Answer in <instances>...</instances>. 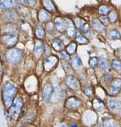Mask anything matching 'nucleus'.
<instances>
[{
  "label": "nucleus",
  "instance_id": "nucleus-1",
  "mask_svg": "<svg viewBox=\"0 0 121 127\" xmlns=\"http://www.w3.org/2000/svg\"><path fill=\"white\" fill-rule=\"evenodd\" d=\"M16 92H17L16 88L12 83H7L4 86L2 93H3L4 103L6 107H10L12 105Z\"/></svg>",
  "mask_w": 121,
  "mask_h": 127
},
{
  "label": "nucleus",
  "instance_id": "nucleus-2",
  "mask_svg": "<svg viewBox=\"0 0 121 127\" xmlns=\"http://www.w3.org/2000/svg\"><path fill=\"white\" fill-rule=\"evenodd\" d=\"M6 60L11 64L14 65L19 63L22 58V52L17 48H12L6 53Z\"/></svg>",
  "mask_w": 121,
  "mask_h": 127
},
{
  "label": "nucleus",
  "instance_id": "nucleus-3",
  "mask_svg": "<svg viewBox=\"0 0 121 127\" xmlns=\"http://www.w3.org/2000/svg\"><path fill=\"white\" fill-rule=\"evenodd\" d=\"M22 106H23V102L22 99L20 97H17L12 103V107L11 109V115H12V117L16 119L18 117L22 110Z\"/></svg>",
  "mask_w": 121,
  "mask_h": 127
},
{
  "label": "nucleus",
  "instance_id": "nucleus-4",
  "mask_svg": "<svg viewBox=\"0 0 121 127\" xmlns=\"http://www.w3.org/2000/svg\"><path fill=\"white\" fill-rule=\"evenodd\" d=\"M121 89V79L115 78L112 81L108 89V93L111 95H116L119 93Z\"/></svg>",
  "mask_w": 121,
  "mask_h": 127
},
{
  "label": "nucleus",
  "instance_id": "nucleus-5",
  "mask_svg": "<svg viewBox=\"0 0 121 127\" xmlns=\"http://www.w3.org/2000/svg\"><path fill=\"white\" fill-rule=\"evenodd\" d=\"M17 40L18 38H17V35H15L14 33H8L2 37L1 41L5 45L11 47H13L16 45L17 42Z\"/></svg>",
  "mask_w": 121,
  "mask_h": 127
},
{
  "label": "nucleus",
  "instance_id": "nucleus-6",
  "mask_svg": "<svg viewBox=\"0 0 121 127\" xmlns=\"http://www.w3.org/2000/svg\"><path fill=\"white\" fill-rule=\"evenodd\" d=\"M107 105L110 110L114 113H120L121 112V102L117 99L109 98L107 100Z\"/></svg>",
  "mask_w": 121,
  "mask_h": 127
},
{
  "label": "nucleus",
  "instance_id": "nucleus-7",
  "mask_svg": "<svg viewBox=\"0 0 121 127\" xmlns=\"http://www.w3.org/2000/svg\"><path fill=\"white\" fill-rule=\"evenodd\" d=\"M65 83L71 89L78 91L80 89V83L75 77L69 76L65 79Z\"/></svg>",
  "mask_w": 121,
  "mask_h": 127
},
{
  "label": "nucleus",
  "instance_id": "nucleus-8",
  "mask_svg": "<svg viewBox=\"0 0 121 127\" xmlns=\"http://www.w3.org/2000/svg\"><path fill=\"white\" fill-rule=\"evenodd\" d=\"M58 59L56 56H51L47 58L44 63V68L46 71L49 72L57 65Z\"/></svg>",
  "mask_w": 121,
  "mask_h": 127
},
{
  "label": "nucleus",
  "instance_id": "nucleus-9",
  "mask_svg": "<svg viewBox=\"0 0 121 127\" xmlns=\"http://www.w3.org/2000/svg\"><path fill=\"white\" fill-rule=\"evenodd\" d=\"M54 22H55L58 31H59L60 32L65 33L68 26V24L66 19H64L60 18V17H57V18H56Z\"/></svg>",
  "mask_w": 121,
  "mask_h": 127
},
{
  "label": "nucleus",
  "instance_id": "nucleus-10",
  "mask_svg": "<svg viewBox=\"0 0 121 127\" xmlns=\"http://www.w3.org/2000/svg\"><path fill=\"white\" fill-rule=\"evenodd\" d=\"M53 93V87L51 84H46L43 89V99L45 102L50 100Z\"/></svg>",
  "mask_w": 121,
  "mask_h": 127
},
{
  "label": "nucleus",
  "instance_id": "nucleus-11",
  "mask_svg": "<svg viewBox=\"0 0 121 127\" xmlns=\"http://www.w3.org/2000/svg\"><path fill=\"white\" fill-rule=\"evenodd\" d=\"M66 96L65 91L62 88L57 87L53 94V99L56 101H60L65 99Z\"/></svg>",
  "mask_w": 121,
  "mask_h": 127
},
{
  "label": "nucleus",
  "instance_id": "nucleus-12",
  "mask_svg": "<svg viewBox=\"0 0 121 127\" xmlns=\"http://www.w3.org/2000/svg\"><path fill=\"white\" fill-rule=\"evenodd\" d=\"M66 21L67 22L68 26L66 31H65V33H66L70 38H74L76 35V30H75V26H74L71 20L69 19H66Z\"/></svg>",
  "mask_w": 121,
  "mask_h": 127
},
{
  "label": "nucleus",
  "instance_id": "nucleus-13",
  "mask_svg": "<svg viewBox=\"0 0 121 127\" xmlns=\"http://www.w3.org/2000/svg\"><path fill=\"white\" fill-rule=\"evenodd\" d=\"M80 105V100L76 97H72L69 98L67 100L66 105L69 109H76L78 108Z\"/></svg>",
  "mask_w": 121,
  "mask_h": 127
},
{
  "label": "nucleus",
  "instance_id": "nucleus-14",
  "mask_svg": "<svg viewBox=\"0 0 121 127\" xmlns=\"http://www.w3.org/2000/svg\"><path fill=\"white\" fill-rule=\"evenodd\" d=\"M43 52H44V47H43V43H42V42H40V41L37 40V42H36L34 50V53L36 57L40 58V57L41 56V55L43 53Z\"/></svg>",
  "mask_w": 121,
  "mask_h": 127
},
{
  "label": "nucleus",
  "instance_id": "nucleus-15",
  "mask_svg": "<svg viewBox=\"0 0 121 127\" xmlns=\"http://www.w3.org/2000/svg\"><path fill=\"white\" fill-rule=\"evenodd\" d=\"M51 14L46 10H41L39 12L38 18L41 22H46L51 19Z\"/></svg>",
  "mask_w": 121,
  "mask_h": 127
},
{
  "label": "nucleus",
  "instance_id": "nucleus-16",
  "mask_svg": "<svg viewBox=\"0 0 121 127\" xmlns=\"http://www.w3.org/2000/svg\"><path fill=\"white\" fill-rule=\"evenodd\" d=\"M71 63L73 68H74L76 70H79V69H81L83 66L81 60H80L79 57H77V56H75V57H74L72 58Z\"/></svg>",
  "mask_w": 121,
  "mask_h": 127
},
{
  "label": "nucleus",
  "instance_id": "nucleus-17",
  "mask_svg": "<svg viewBox=\"0 0 121 127\" xmlns=\"http://www.w3.org/2000/svg\"><path fill=\"white\" fill-rule=\"evenodd\" d=\"M16 4V0H1V9H10Z\"/></svg>",
  "mask_w": 121,
  "mask_h": 127
},
{
  "label": "nucleus",
  "instance_id": "nucleus-18",
  "mask_svg": "<svg viewBox=\"0 0 121 127\" xmlns=\"http://www.w3.org/2000/svg\"><path fill=\"white\" fill-rule=\"evenodd\" d=\"M43 4L47 11L51 12H55V7L51 0H43Z\"/></svg>",
  "mask_w": 121,
  "mask_h": 127
},
{
  "label": "nucleus",
  "instance_id": "nucleus-19",
  "mask_svg": "<svg viewBox=\"0 0 121 127\" xmlns=\"http://www.w3.org/2000/svg\"><path fill=\"white\" fill-rule=\"evenodd\" d=\"M91 23H92L93 27L96 31H99V32H102V31H106L104 26H102V24H101V22H100L98 20H93Z\"/></svg>",
  "mask_w": 121,
  "mask_h": 127
},
{
  "label": "nucleus",
  "instance_id": "nucleus-20",
  "mask_svg": "<svg viewBox=\"0 0 121 127\" xmlns=\"http://www.w3.org/2000/svg\"><path fill=\"white\" fill-rule=\"evenodd\" d=\"M104 127H119V124L114 119L107 118L103 122Z\"/></svg>",
  "mask_w": 121,
  "mask_h": 127
},
{
  "label": "nucleus",
  "instance_id": "nucleus-21",
  "mask_svg": "<svg viewBox=\"0 0 121 127\" xmlns=\"http://www.w3.org/2000/svg\"><path fill=\"white\" fill-rule=\"evenodd\" d=\"M93 107L96 110H100L104 109V105L101 100L98 99H95L93 102Z\"/></svg>",
  "mask_w": 121,
  "mask_h": 127
},
{
  "label": "nucleus",
  "instance_id": "nucleus-22",
  "mask_svg": "<svg viewBox=\"0 0 121 127\" xmlns=\"http://www.w3.org/2000/svg\"><path fill=\"white\" fill-rule=\"evenodd\" d=\"M108 37L111 40H118L121 37L119 32L116 29H113L109 32L108 34Z\"/></svg>",
  "mask_w": 121,
  "mask_h": 127
},
{
  "label": "nucleus",
  "instance_id": "nucleus-23",
  "mask_svg": "<svg viewBox=\"0 0 121 127\" xmlns=\"http://www.w3.org/2000/svg\"><path fill=\"white\" fill-rule=\"evenodd\" d=\"M53 47L58 52H60L64 49V44L60 40H55L53 43Z\"/></svg>",
  "mask_w": 121,
  "mask_h": 127
},
{
  "label": "nucleus",
  "instance_id": "nucleus-24",
  "mask_svg": "<svg viewBox=\"0 0 121 127\" xmlns=\"http://www.w3.org/2000/svg\"><path fill=\"white\" fill-rule=\"evenodd\" d=\"M44 31L43 27L40 25H37L36 27V36L38 38L41 39L44 37Z\"/></svg>",
  "mask_w": 121,
  "mask_h": 127
},
{
  "label": "nucleus",
  "instance_id": "nucleus-25",
  "mask_svg": "<svg viewBox=\"0 0 121 127\" xmlns=\"http://www.w3.org/2000/svg\"><path fill=\"white\" fill-rule=\"evenodd\" d=\"M76 41L78 43L81 45L87 44L88 43V40L86 39L84 36L80 34V33H77L76 35Z\"/></svg>",
  "mask_w": 121,
  "mask_h": 127
},
{
  "label": "nucleus",
  "instance_id": "nucleus-26",
  "mask_svg": "<svg viewBox=\"0 0 121 127\" xmlns=\"http://www.w3.org/2000/svg\"><path fill=\"white\" fill-rule=\"evenodd\" d=\"M77 50V45L76 43H70L69 45L67 47V52L69 54H74L75 52H76Z\"/></svg>",
  "mask_w": 121,
  "mask_h": 127
},
{
  "label": "nucleus",
  "instance_id": "nucleus-27",
  "mask_svg": "<svg viewBox=\"0 0 121 127\" xmlns=\"http://www.w3.org/2000/svg\"><path fill=\"white\" fill-rule=\"evenodd\" d=\"M111 64H112V67L114 69L118 71H121V62L120 61L117 60H113L111 62Z\"/></svg>",
  "mask_w": 121,
  "mask_h": 127
},
{
  "label": "nucleus",
  "instance_id": "nucleus-28",
  "mask_svg": "<svg viewBox=\"0 0 121 127\" xmlns=\"http://www.w3.org/2000/svg\"><path fill=\"white\" fill-rule=\"evenodd\" d=\"M110 11H111V9L109 7H107V6H104V5L100 6L99 8V12L101 15H107V14L109 13Z\"/></svg>",
  "mask_w": 121,
  "mask_h": 127
},
{
  "label": "nucleus",
  "instance_id": "nucleus-29",
  "mask_svg": "<svg viewBox=\"0 0 121 127\" xmlns=\"http://www.w3.org/2000/svg\"><path fill=\"white\" fill-rule=\"evenodd\" d=\"M99 66L101 67V68L104 69H108L109 67V63L108 60L106 59H102L99 63Z\"/></svg>",
  "mask_w": 121,
  "mask_h": 127
},
{
  "label": "nucleus",
  "instance_id": "nucleus-30",
  "mask_svg": "<svg viewBox=\"0 0 121 127\" xmlns=\"http://www.w3.org/2000/svg\"><path fill=\"white\" fill-rule=\"evenodd\" d=\"M98 59L96 57L91 58L89 61V64L91 68H95L98 65Z\"/></svg>",
  "mask_w": 121,
  "mask_h": 127
},
{
  "label": "nucleus",
  "instance_id": "nucleus-31",
  "mask_svg": "<svg viewBox=\"0 0 121 127\" xmlns=\"http://www.w3.org/2000/svg\"><path fill=\"white\" fill-rule=\"evenodd\" d=\"M109 21L111 22H116L117 19V15L116 12H114V11L110 12L109 15Z\"/></svg>",
  "mask_w": 121,
  "mask_h": 127
},
{
  "label": "nucleus",
  "instance_id": "nucleus-32",
  "mask_svg": "<svg viewBox=\"0 0 121 127\" xmlns=\"http://www.w3.org/2000/svg\"><path fill=\"white\" fill-rule=\"evenodd\" d=\"M75 24H76L77 27L78 28H80V29H81V27L85 24V22L83 21V20L79 18L75 19Z\"/></svg>",
  "mask_w": 121,
  "mask_h": 127
},
{
  "label": "nucleus",
  "instance_id": "nucleus-33",
  "mask_svg": "<svg viewBox=\"0 0 121 127\" xmlns=\"http://www.w3.org/2000/svg\"><path fill=\"white\" fill-rule=\"evenodd\" d=\"M84 93H85V95H86L87 96H91L93 94V89L91 86H88L85 89Z\"/></svg>",
  "mask_w": 121,
  "mask_h": 127
},
{
  "label": "nucleus",
  "instance_id": "nucleus-34",
  "mask_svg": "<svg viewBox=\"0 0 121 127\" xmlns=\"http://www.w3.org/2000/svg\"><path fill=\"white\" fill-rule=\"evenodd\" d=\"M100 21H101V23L104 26H107L109 25V21L108 19L105 17H100Z\"/></svg>",
  "mask_w": 121,
  "mask_h": 127
},
{
  "label": "nucleus",
  "instance_id": "nucleus-35",
  "mask_svg": "<svg viewBox=\"0 0 121 127\" xmlns=\"http://www.w3.org/2000/svg\"><path fill=\"white\" fill-rule=\"evenodd\" d=\"M60 55L63 58H64L65 60H66L67 61L70 60V57H69V54H68L67 52H62L61 53H60Z\"/></svg>",
  "mask_w": 121,
  "mask_h": 127
},
{
  "label": "nucleus",
  "instance_id": "nucleus-36",
  "mask_svg": "<svg viewBox=\"0 0 121 127\" xmlns=\"http://www.w3.org/2000/svg\"><path fill=\"white\" fill-rule=\"evenodd\" d=\"M81 29V31L83 32H88L89 30V25L88 24L85 23V24H84L83 26L81 27V29Z\"/></svg>",
  "mask_w": 121,
  "mask_h": 127
},
{
  "label": "nucleus",
  "instance_id": "nucleus-37",
  "mask_svg": "<svg viewBox=\"0 0 121 127\" xmlns=\"http://www.w3.org/2000/svg\"><path fill=\"white\" fill-rule=\"evenodd\" d=\"M111 76L108 75V74H106V76H104V77L103 78V81L104 83H106V82H108L111 79Z\"/></svg>",
  "mask_w": 121,
  "mask_h": 127
},
{
  "label": "nucleus",
  "instance_id": "nucleus-38",
  "mask_svg": "<svg viewBox=\"0 0 121 127\" xmlns=\"http://www.w3.org/2000/svg\"><path fill=\"white\" fill-rule=\"evenodd\" d=\"M28 1L30 6H33L35 4L36 0H28Z\"/></svg>",
  "mask_w": 121,
  "mask_h": 127
},
{
  "label": "nucleus",
  "instance_id": "nucleus-39",
  "mask_svg": "<svg viewBox=\"0 0 121 127\" xmlns=\"http://www.w3.org/2000/svg\"><path fill=\"white\" fill-rule=\"evenodd\" d=\"M20 1L23 4H27V2H28V0H20Z\"/></svg>",
  "mask_w": 121,
  "mask_h": 127
},
{
  "label": "nucleus",
  "instance_id": "nucleus-40",
  "mask_svg": "<svg viewBox=\"0 0 121 127\" xmlns=\"http://www.w3.org/2000/svg\"><path fill=\"white\" fill-rule=\"evenodd\" d=\"M70 127H78V125H77V124H72L71 125H70Z\"/></svg>",
  "mask_w": 121,
  "mask_h": 127
},
{
  "label": "nucleus",
  "instance_id": "nucleus-41",
  "mask_svg": "<svg viewBox=\"0 0 121 127\" xmlns=\"http://www.w3.org/2000/svg\"><path fill=\"white\" fill-rule=\"evenodd\" d=\"M1 76H2V67H1Z\"/></svg>",
  "mask_w": 121,
  "mask_h": 127
},
{
  "label": "nucleus",
  "instance_id": "nucleus-42",
  "mask_svg": "<svg viewBox=\"0 0 121 127\" xmlns=\"http://www.w3.org/2000/svg\"><path fill=\"white\" fill-rule=\"evenodd\" d=\"M60 127H67V126H66V125H62Z\"/></svg>",
  "mask_w": 121,
  "mask_h": 127
},
{
  "label": "nucleus",
  "instance_id": "nucleus-43",
  "mask_svg": "<svg viewBox=\"0 0 121 127\" xmlns=\"http://www.w3.org/2000/svg\"><path fill=\"white\" fill-rule=\"evenodd\" d=\"M98 1H100V2H101V0H98Z\"/></svg>",
  "mask_w": 121,
  "mask_h": 127
}]
</instances>
